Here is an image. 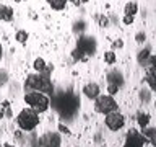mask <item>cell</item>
Instances as JSON below:
<instances>
[{
    "label": "cell",
    "mask_w": 156,
    "mask_h": 147,
    "mask_svg": "<svg viewBox=\"0 0 156 147\" xmlns=\"http://www.w3.org/2000/svg\"><path fill=\"white\" fill-rule=\"evenodd\" d=\"M24 101L28 103L29 106H31V110H34L36 113H44L49 110V106H51V101H49V98L44 95L41 92H29L24 95Z\"/></svg>",
    "instance_id": "6da1fadb"
},
{
    "label": "cell",
    "mask_w": 156,
    "mask_h": 147,
    "mask_svg": "<svg viewBox=\"0 0 156 147\" xmlns=\"http://www.w3.org/2000/svg\"><path fill=\"white\" fill-rule=\"evenodd\" d=\"M55 106L62 116H72L78 108V100L73 95H62L57 98Z\"/></svg>",
    "instance_id": "7a4b0ae2"
},
{
    "label": "cell",
    "mask_w": 156,
    "mask_h": 147,
    "mask_svg": "<svg viewBox=\"0 0 156 147\" xmlns=\"http://www.w3.org/2000/svg\"><path fill=\"white\" fill-rule=\"evenodd\" d=\"M16 123L23 131H31L39 124V115L34 110H23L18 115Z\"/></svg>",
    "instance_id": "3957f363"
},
{
    "label": "cell",
    "mask_w": 156,
    "mask_h": 147,
    "mask_svg": "<svg viewBox=\"0 0 156 147\" xmlns=\"http://www.w3.org/2000/svg\"><path fill=\"white\" fill-rule=\"evenodd\" d=\"M96 103H94V110L98 113H102V115H107L111 111H115L117 110V103L112 96L109 95H98L96 98Z\"/></svg>",
    "instance_id": "277c9868"
},
{
    "label": "cell",
    "mask_w": 156,
    "mask_h": 147,
    "mask_svg": "<svg viewBox=\"0 0 156 147\" xmlns=\"http://www.w3.org/2000/svg\"><path fill=\"white\" fill-rule=\"evenodd\" d=\"M125 124V118L117 111H111L106 115V126L109 127L111 131H119L122 129Z\"/></svg>",
    "instance_id": "5b68a950"
},
{
    "label": "cell",
    "mask_w": 156,
    "mask_h": 147,
    "mask_svg": "<svg viewBox=\"0 0 156 147\" xmlns=\"http://www.w3.org/2000/svg\"><path fill=\"white\" fill-rule=\"evenodd\" d=\"M146 137L141 134L140 131L136 129H130L127 132V144H132V145H138V147H143L146 144Z\"/></svg>",
    "instance_id": "8992f818"
},
{
    "label": "cell",
    "mask_w": 156,
    "mask_h": 147,
    "mask_svg": "<svg viewBox=\"0 0 156 147\" xmlns=\"http://www.w3.org/2000/svg\"><path fill=\"white\" fill-rule=\"evenodd\" d=\"M78 49H80L83 54H93L96 51L94 39L90 38V36H81L80 39H78Z\"/></svg>",
    "instance_id": "52a82bcc"
},
{
    "label": "cell",
    "mask_w": 156,
    "mask_h": 147,
    "mask_svg": "<svg viewBox=\"0 0 156 147\" xmlns=\"http://www.w3.org/2000/svg\"><path fill=\"white\" fill-rule=\"evenodd\" d=\"M41 85H42V74H39V75H28L26 82H24V88L26 90H36L39 92L41 90Z\"/></svg>",
    "instance_id": "ba28073f"
},
{
    "label": "cell",
    "mask_w": 156,
    "mask_h": 147,
    "mask_svg": "<svg viewBox=\"0 0 156 147\" xmlns=\"http://www.w3.org/2000/svg\"><path fill=\"white\" fill-rule=\"evenodd\" d=\"M83 93H85V96H88L90 100H94V98L99 95V87H98V83H88V85H85V88H83Z\"/></svg>",
    "instance_id": "9c48e42d"
},
{
    "label": "cell",
    "mask_w": 156,
    "mask_h": 147,
    "mask_svg": "<svg viewBox=\"0 0 156 147\" xmlns=\"http://www.w3.org/2000/svg\"><path fill=\"white\" fill-rule=\"evenodd\" d=\"M44 145L46 147H58V144H60V139L55 136V134H47V136H44Z\"/></svg>",
    "instance_id": "30bf717a"
},
{
    "label": "cell",
    "mask_w": 156,
    "mask_h": 147,
    "mask_svg": "<svg viewBox=\"0 0 156 147\" xmlns=\"http://www.w3.org/2000/svg\"><path fill=\"white\" fill-rule=\"evenodd\" d=\"M0 18L5 21H12L13 20V10L7 5H0Z\"/></svg>",
    "instance_id": "8fae6325"
},
{
    "label": "cell",
    "mask_w": 156,
    "mask_h": 147,
    "mask_svg": "<svg viewBox=\"0 0 156 147\" xmlns=\"http://www.w3.org/2000/svg\"><path fill=\"white\" fill-rule=\"evenodd\" d=\"M136 12H138V7H136L135 2H129V3L125 5V8H124V13L125 15H130V17H133Z\"/></svg>",
    "instance_id": "7c38bea8"
},
{
    "label": "cell",
    "mask_w": 156,
    "mask_h": 147,
    "mask_svg": "<svg viewBox=\"0 0 156 147\" xmlns=\"http://www.w3.org/2000/svg\"><path fill=\"white\" fill-rule=\"evenodd\" d=\"M47 2L54 10H63L67 5V0H47Z\"/></svg>",
    "instance_id": "4fadbf2b"
},
{
    "label": "cell",
    "mask_w": 156,
    "mask_h": 147,
    "mask_svg": "<svg viewBox=\"0 0 156 147\" xmlns=\"http://www.w3.org/2000/svg\"><path fill=\"white\" fill-rule=\"evenodd\" d=\"M136 121H138L140 127H146V126H148V123H150V115H148V113H140Z\"/></svg>",
    "instance_id": "5bb4252c"
},
{
    "label": "cell",
    "mask_w": 156,
    "mask_h": 147,
    "mask_svg": "<svg viewBox=\"0 0 156 147\" xmlns=\"http://www.w3.org/2000/svg\"><path fill=\"white\" fill-rule=\"evenodd\" d=\"M34 69H36L37 72H44V69H46V62H44V59H36L34 61Z\"/></svg>",
    "instance_id": "9a60e30c"
},
{
    "label": "cell",
    "mask_w": 156,
    "mask_h": 147,
    "mask_svg": "<svg viewBox=\"0 0 156 147\" xmlns=\"http://www.w3.org/2000/svg\"><path fill=\"white\" fill-rule=\"evenodd\" d=\"M104 61H106L107 64H114V62L117 61L115 52H112V51H107V52H104Z\"/></svg>",
    "instance_id": "2e32d148"
},
{
    "label": "cell",
    "mask_w": 156,
    "mask_h": 147,
    "mask_svg": "<svg viewBox=\"0 0 156 147\" xmlns=\"http://www.w3.org/2000/svg\"><path fill=\"white\" fill-rule=\"evenodd\" d=\"M150 56H151V54H150L148 49H143V51H140V54H138V62L141 64V62L148 61V57H150Z\"/></svg>",
    "instance_id": "e0dca14e"
},
{
    "label": "cell",
    "mask_w": 156,
    "mask_h": 147,
    "mask_svg": "<svg viewBox=\"0 0 156 147\" xmlns=\"http://www.w3.org/2000/svg\"><path fill=\"white\" fill-rule=\"evenodd\" d=\"M15 38H16V41H18V43H26V39H28V33H26V31H18Z\"/></svg>",
    "instance_id": "ac0fdd59"
},
{
    "label": "cell",
    "mask_w": 156,
    "mask_h": 147,
    "mask_svg": "<svg viewBox=\"0 0 156 147\" xmlns=\"http://www.w3.org/2000/svg\"><path fill=\"white\" fill-rule=\"evenodd\" d=\"M73 59H75V61H85V59H86V56H85V54H83L81 51H80V49H75V51H73Z\"/></svg>",
    "instance_id": "d6986e66"
},
{
    "label": "cell",
    "mask_w": 156,
    "mask_h": 147,
    "mask_svg": "<svg viewBox=\"0 0 156 147\" xmlns=\"http://www.w3.org/2000/svg\"><path fill=\"white\" fill-rule=\"evenodd\" d=\"M107 92H109V95H115V93L119 92V85H117V83H109Z\"/></svg>",
    "instance_id": "ffe728a7"
},
{
    "label": "cell",
    "mask_w": 156,
    "mask_h": 147,
    "mask_svg": "<svg viewBox=\"0 0 156 147\" xmlns=\"http://www.w3.org/2000/svg\"><path fill=\"white\" fill-rule=\"evenodd\" d=\"M99 24L104 28V26H107V24H109V20H107L106 17H101V18H99Z\"/></svg>",
    "instance_id": "44dd1931"
},
{
    "label": "cell",
    "mask_w": 156,
    "mask_h": 147,
    "mask_svg": "<svg viewBox=\"0 0 156 147\" xmlns=\"http://www.w3.org/2000/svg\"><path fill=\"white\" fill-rule=\"evenodd\" d=\"M124 23H125V24H132V23H133V17L125 15V17H124Z\"/></svg>",
    "instance_id": "7402d4cb"
},
{
    "label": "cell",
    "mask_w": 156,
    "mask_h": 147,
    "mask_svg": "<svg viewBox=\"0 0 156 147\" xmlns=\"http://www.w3.org/2000/svg\"><path fill=\"white\" fill-rule=\"evenodd\" d=\"M58 131H60V132H65V134H70V129H68L67 126H63V124H58Z\"/></svg>",
    "instance_id": "603a6c76"
},
{
    "label": "cell",
    "mask_w": 156,
    "mask_h": 147,
    "mask_svg": "<svg viewBox=\"0 0 156 147\" xmlns=\"http://www.w3.org/2000/svg\"><path fill=\"white\" fill-rule=\"evenodd\" d=\"M136 41H138V43H143V41H145V34L138 33V34H136Z\"/></svg>",
    "instance_id": "cb8c5ba5"
},
{
    "label": "cell",
    "mask_w": 156,
    "mask_h": 147,
    "mask_svg": "<svg viewBox=\"0 0 156 147\" xmlns=\"http://www.w3.org/2000/svg\"><path fill=\"white\" fill-rule=\"evenodd\" d=\"M124 46V43L120 41V39H117V41H114V47H122Z\"/></svg>",
    "instance_id": "d4e9b609"
},
{
    "label": "cell",
    "mask_w": 156,
    "mask_h": 147,
    "mask_svg": "<svg viewBox=\"0 0 156 147\" xmlns=\"http://www.w3.org/2000/svg\"><path fill=\"white\" fill-rule=\"evenodd\" d=\"M8 105H10L8 101H3V103H2V108H5V110H7V108H8Z\"/></svg>",
    "instance_id": "484cf974"
},
{
    "label": "cell",
    "mask_w": 156,
    "mask_h": 147,
    "mask_svg": "<svg viewBox=\"0 0 156 147\" xmlns=\"http://www.w3.org/2000/svg\"><path fill=\"white\" fill-rule=\"evenodd\" d=\"M124 147H138V145H132V144H125Z\"/></svg>",
    "instance_id": "4316f807"
},
{
    "label": "cell",
    "mask_w": 156,
    "mask_h": 147,
    "mask_svg": "<svg viewBox=\"0 0 156 147\" xmlns=\"http://www.w3.org/2000/svg\"><path fill=\"white\" fill-rule=\"evenodd\" d=\"M3 147H15V145H12V144H5Z\"/></svg>",
    "instance_id": "83f0119b"
},
{
    "label": "cell",
    "mask_w": 156,
    "mask_h": 147,
    "mask_svg": "<svg viewBox=\"0 0 156 147\" xmlns=\"http://www.w3.org/2000/svg\"><path fill=\"white\" fill-rule=\"evenodd\" d=\"M70 2H73V3H75V5H78V0H70Z\"/></svg>",
    "instance_id": "f1b7e54d"
},
{
    "label": "cell",
    "mask_w": 156,
    "mask_h": 147,
    "mask_svg": "<svg viewBox=\"0 0 156 147\" xmlns=\"http://www.w3.org/2000/svg\"><path fill=\"white\" fill-rule=\"evenodd\" d=\"M0 59H2V46H0Z\"/></svg>",
    "instance_id": "f546056e"
},
{
    "label": "cell",
    "mask_w": 156,
    "mask_h": 147,
    "mask_svg": "<svg viewBox=\"0 0 156 147\" xmlns=\"http://www.w3.org/2000/svg\"><path fill=\"white\" fill-rule=\"evenodd\" d=\"M81 2H88V0H81Z\"/></svg>",
    "instance_id": "4dcf8cb0"
}]
</instances>
